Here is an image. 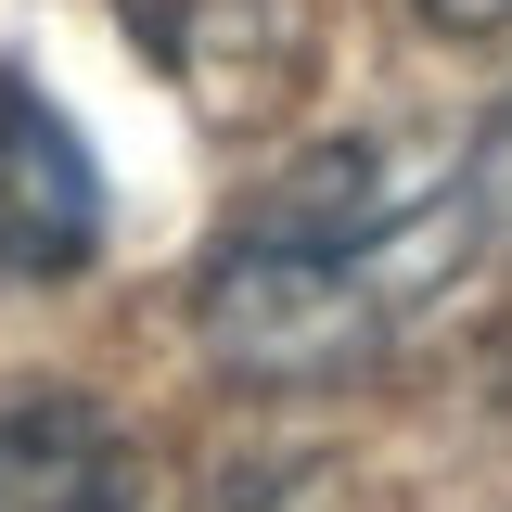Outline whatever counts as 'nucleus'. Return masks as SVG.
<instances>
[{
	"label": "nucleus",
	"instance_id": "7ed1b4c3",
	"mask_svg": "<svg viewBox=\"0 0 512 512\" xmlns=\"http://www.w3.org/2000/svg\"><path fill=\"white\" fill-rule=\"evenodd\" d=\"M128 39L205 116H269L308 77V0H128Z\"/></svg>",
	"mask_w": 512,
	"mask_h": 512
},
{
	"label": "nucleus",
	"instance_id": "39448f33",
	"mask_svg": "<svg viewBox=\"0 0 512 512\" xmlns=\"http://www.w3.org/2000/svg\"><path fill=\"white\" fill-rule=\"evenodd\" d=\"M461 231H474V244H512V103L487 128H474V154H461Z\"/></svg>",
	"mask_w": 512,
	"mask_h": 512
},
{
	"label": "nucleus",
	"instance_id": "f257e3e1",
	"mask_svg": "<svg viewBox=\"0 0 512 512\" xmlns=\"http://www.w3.org/2000/svg\"><path fill=\"white\" fill-rule=\"evenodd\" d=\"M474 244L461 231V192H448L436 218H410V231H384V244H244L205 269V359L244 384H333L359 372L384 333L410 320V295L436 282V256Z\"/></svg>",
	"mask_w": 512,
	"mask_h": 512
},
{
	"label": "nucleus",
	"instance_id": "423d86ee",
	"mask_svg": "<svg viewBox=\"0 0 512 512\" xmlns=\"http://www.w3.org/2000/svg\"><path fill=\"white\" fill-rule=\"evenodd\" d=\"M410 13H423L436 39H500L512 26V0H410Z\"/></svg>",
	"mask_w": 512,
	"mask_h": 512
},
{
	"label": "nucleus",
	"instance_id": "20e7f679",
	"mask_svg": "<svg viewBox=\"0 0 512 512\" xmlns=\"http://www.w3.org/2000/svg\"><path fill=\"white\" fill-rule=\"evenodd\" d=\"M0 512H128V448L77 384L0 397Z\"/></svg>",
	"mask_w": 512,
	"mask_h": 512
},
{
	"label": "nucleus",
	"instance_id": "f03ea898",
	"mask_svg": "<svg viewBox=\"0 0 512 512\" xmlns=\"http://www.w3.org/2000/svg\"><path fill=\"white\" fill-rule=\"evenodd\" d=\"M103 256V154L77 141L39 77L0 64V269L13 282H77Z\"/></svg>",
	"mask_w": 512,
	"mask_h": 512
}]
</instances>
